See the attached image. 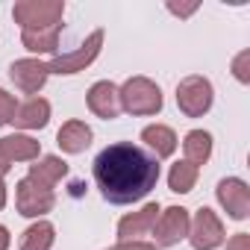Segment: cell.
Returning a JSON list of instances; mask_svg holds the SVG:
<instances>
[{
  "label": "cell",
  "instance_id": "obj_1",
  "mask_svg": "<svg viewBox=\"0 0 250 250\" xmlns=\"http://www.w3.org/2000/svg\"><path fill=\"white\" fill-rule=\"evenodd\" d=\"M156 180H159L156 156L130 142L109 145L94 159V183L100 194L115 206H127L147 197Z\"/></svg>",
  "mask_w": 250,
  "mask_h": 250
}]
</instances>
